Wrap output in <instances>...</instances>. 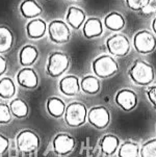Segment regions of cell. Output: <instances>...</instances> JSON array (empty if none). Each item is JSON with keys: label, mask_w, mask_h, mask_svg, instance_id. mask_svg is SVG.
Returning <instances> with one entry per match:
<instances>
[{"label": "cell", "mask_w": 156, "mask_h": 157, "mask_svg": "<svg viewBox=\"0 0 156 157\" xmlns=\"http://www.w3.org/2000/svg\"><path fill=\"white\" fill-rule=\"evenodd\" d=\"M152 30H153V33L156 34V16L152 21Z\"/></svg>", "instance_id": "cell-34"}, {"label": "cell", "mask_w": 156, "mask_h": 157, "mask_svg": "<svg viewBox=\"0 0 156 157\" xmlns=\"http://www.w3.org/2000/svg\"><path fill=\"white\" fill-rule=\"evenodd\" d=\"M141 13L144 16H156V0H150Z\"/></svg>", "instance_id": "cell-30"}, {"label": "cell", "mask_w": 156, "mask_h": 157, "mask_svg": "<svg viewBox=\"0 0 156 157\" xmlns=\"http://www.w3.org/2000/svg\"><path fill=\"white\" fill-rule=\"evenodd\" d=\"M47 30V24L42 19H32L26 25V34L29 39L38 40L43 38Z\"/></svg>", "instance_id": "cell-16"}, {"label": "cell", "mask_w": 156, "mask_h": 157, "mask_svg": "<svg viewBox=\"0 0 156 157\" xmlns=\"http://www.w3.org/2000/svg\"><path fill=\"white\" fill-rule=\"evenodd\" d=\"M139 157H156V138H152L143 144L139 150Z\"/></svg>", "instance_id": "cell-27"}, {"label": "cell", "mask_w": 156, "mask_h": 157, "mask_svg": "<svg viewBox=\"0 0 156 157\" xmlns=\"http://www.w3.org/2000/svg\"><path fill=\"white\" fill-rule=\"evenodd\" d=\"M46 107L48 113L52 118L60 119L65 114L67 106H66V103L62 99H59L57 97H51L47 100Z\"/></svg>", "instance_id": "cell-21"}, {"label": "cell", "mask_w": 156, "mask_h": 157, "mask_svg": "<svg viewBox=\"0 0 156 157\" xmlns=\"http://www.w3.org/2000/svg\"><path fill=\"white\" fill-rule=\"evenodd\" d=\"M133 48L141 54H150L156 49V38L149 30H139L133 36Z\"/></svg>", "instance_id": "cell-7"}, {"label": "cell", "mask_w": 156, "mask_h": 157, "mask_svg": "<svg viewBox=\"0 0 156 157\" xmlns=\"http://www.w3.org/2000/svg\"><path fill=\"white\" fill-rule=\"evenodd\" d=\"M20 12L24 18L36 19L43 13V7L36 0H24L20 5Z\"/></svg>", "instance_id": "cell-19"}, {"label": "cell", "mask_w": 156, "mask_h": 157, "mask_svg": "<svg viewBox=\"0 0 156 157\" xmlns=\"http://www.w3.org/2000/svg\"><path fill=\"white\" fill-rule=\"evenodd\" d=\"M141 147L132 140H126L118 149V157H139Z\"/></svg>", "instance_id": "cell-24"}, {"label": "cell", "mask_w": 156, "mask_h": 157, "mask_svg": "<svg viewBox=\"0 0 156 157\" xmlns=\"http://www.w3.org/2000/svg\"><path fill=\"white\" fill-rule=\"evenodd\" d=\"M12 117L10 106L5 103H0V124H9L12 121Z\"/></svg>", "instance_id": "cell-28"}, {"label": "cell", "mask_w": 156, "mask_h": 157, "mask_svg": "<svg viewBox=\"0 0 156 157\" xmlns=\"http://www.w3.org/2000/svg\"><path fill=\"white\" fill-rule=\"evenodd\" d=\"M129 77L136 86H150L155 78V71L151 63L137 59L132 63L129 70Z\"/></svg>", "instance_id": "cell-1"}, {"label": "cell", "mask_w": 156, "mask_h": 157, "mask_svg": "<svg viewBox=\"0 0 156 157\" xmlns=\"http://www.w3.org/2000/svg\"><path fill=\"white\" fill-rule=\"evenodd\" d=\"M17 82L20 86L27 90H36L39 86V76L30 67L23 68L17 74Z\"/></svg>", "instance_id": "cell-12"}, {"label": "cell", "mask_w": 156, "mask_h": 157, "mask_svg": "<svg viewBox=\"0 0 156 157\" xmlns=\"http://www.w3.org/2000/svg\"><path fill=\"white\" fill-rule=\"evenodd\" d=\"M101 84L99 78L94 75L84 76L80 81V90L88 95H96L100 92Z\"/></svg>", "instance_id": "cell-22"}, {"label": "cell", "mask_w": 156, "mask_h": 157, "mask_svg": "<svg viewBox=\"0 0 156 157\" xmlns=\"http://www.w3.org/2000/svg\"><path fill=\"white\" fill-rule=\"evenodd\" d=\"M10 147V140L6 136L0 133V155L6 152V150Z\"/></svg>", "instance_id": "cell-32"}, {"label": "cell", "mask_w": 156, "mask_h": 157, "mask_svg": "<svg viewBox=\"0 0 156 157\" xmlns=\"http://www.w3.org/2000/svg\"><path fill=\"white\" fill-rule=\"evenodd\" d=\"M137 95L135 92L129 89H122L116 94L115 102L122 110L131 111L136 107L137 105Z\"/></svg>", "instance_id": "cell-10"}, {"label": "cell", "mask_w": 156, "mask_h": 157, "mask_svg": "<svg viewBox=\"0 0 156 157\" xmlns=\"http://www.w3.org/2000/svg\"><path fill=\"white\" fill-rule=\"evenodd\" d=\"M16 94L15 82L9 77L0 79V98L2 99H12Z\"/></svg>", "instance_id": "cell-26"}, {"label": "cell", "mask_w": 156, "mask_h": 157, "mask_svg": "<svg viewBox=\"0 0 156 157\" xmlns=\"http://www.w3.org/2000/svg\"><path fill=\"white\" fill-rule=\"evenodd\" d=\"M86 19V15L83 10L77 6H70L67 10V15H66V23L68 24L70 27H72L75 30H78L81 26H83L84 22Z\"/></svg>", "instance_id": "cell-14"}, {"label": "cell", "mask_w": 156, "mask_h": 157, "mask_svg": "<svg viewBox=\"0 0 156 157\" xmlns=\"http://www.w3.org/2000/svg\"><path fill=\"white\" fill-rule=\"evenodd\" d=\"M83 36L86 39H95L99 38L103 33V24L101 22V19L97 17H92L88 19L83 24L82 29Z\"/></svg>", "instance_id": "cell-15"}, {"label": "cell", "mask_w": 156, "mask_h": 157, "mask_svg": "<svg viewBox=\"0 0 156 157\" xmlns=\"http://www.w3.org/2000/svg\"><path fill=\"white\" fill-rule=\"evenodd\" d=\"M39 57V51L36 47L32 46V45H25L22 47L19 53V62L21 66L24 68L30 67L34 63L36 62Z\"/></svg>", "instance_id": "cell-17"}, {"label": "cell", "mask_w": 156, "mask_h": 157, "mask_svg": "<svg viewBox=\"0 0 156 157\" xmlns=\"http://www.w3.org/2000/svg\"><path fill=\"white\" fill-rule=\"evenodd\" d=\"M147 96H148V99H149V101L152 103L154 109L156 110V86L148 87Z\"/></svg>", "instance_id": "cell-31"}, {"label": "cell", "mask_w": 156, "mask_h": 157, "mask_svg": "<svg viewBox=\"0 0 156 157\" xmlns=\"http://www.w3.org/2000/svg\"><path fill=\"white\" fill-rule=\"evenodd\" d=\"M60 93L67 97H74L80 92V81L75 75H67L59 82Z\"/></svg>", "instance_id": "cell-13"}, {"label": "cell", "mask_w": 156, "mask_h": 157, "mask_svg": "<svg viewBox=\"0 0 156 157\" xmlns=\"http://www.w3.org/2000/svg\"><path fill=\"white\" fill-rule=\"evenodd\" d=\"M50 41L55 44H66L70 41L71 30L69 25L62 20H53L48 26Z\"/></svg>", "instance_id": "cell-8"}, {"label": "cell", "mask_w": 156, "mask_h": 157, "mask_svg": "<svg viewBox=\"0 0 156 157\" xmlns=\"http://www.w3.org/2000/svg\"><path fill=\"white\" fill-rule=\"evenodd\" d=\"M70 67V58L66 53L52 52L48 57L47 74L52 78H59L68 71Z\"/></svg>", "instance_id": "cell-4"}, {"label": "cell", "mask_w": 156, "mask_h": 157, "mask_svg": "<svg viewBox=\"0 0 156 157\" xmlns=\"http://www.w3.org/2000/svg\"><path fill=\"white\" fill-rule=\"evenodd\" d=\"M10 109L13 117H16L17 119H24L28 114V105L24 100L20 98H16L12 100L10 103Z\"/></svg>", "instance_id": "cell-25"}, {"label": "cell", "mask_w": 156, "mask_h": 157, "mask_svg": "<svg viewBox=\"0 0 156 157\" xmlns=\"http://www.w3.org/2000/svg\"><path fill=\"white\" fill-rule=\"evenodd\" d=\"M14 34L12 30L4 25H0V54L6 53L14 45Z\"/></svg>", "instance_id": "cell-23"}, {"label": "cell", "mask_w": 156, "mask_h": 157, "mask_svg": "<svg viewBox=\"0 0 156 157\" xmlns=\"http://www.w3.org/2000/svg\"><path fill=\"white\" fill-rule=\"evenodd\" d=\"M92 70L98 78H110L118 73L119 63L112 55H100L92 63Z\"/></svg>", "instance_id": "cell-2"}, {"label": "cell", "mask_w": 156, "mask_h": 157, "mask_svg": "<svg viewBox=\"0 0 156 157\" xmlns=\"http://www.w3.org/2000/svg\"><path fill=\"white\" fill-rule=\"evenodd\" d=\"M150 0H125L126 5L133 12H142Z\"/></svg>", "instance_id": "cell-29"}, {"label": "cell", "mask_w": 156, "mask_h": 157, "mask_svg": "<svg viewBox=\"0 0 156 157\" xmlns=\"http://www.w3.org/2000/svg\"><path fill=\"white\" fill-rule=\"evenodd\" d=\"M99 145L102 153L107 156H112L117 153L120 147V138L115 134H106L101 138Z\"/></svg>", "instance_id": "cell-18"}, {"label": "cell", "mask_w": 156, "mask_h": 157, "mask_svg": "<svg viewBox=\"0 0 156 157\" xmlns=\"http://www.w3.org/2000/svg\"><path fill=\"white\" fill-rule=\"evenodd\" d=\"M16 144L19 151L23 153H32L36 151L41 145L39 135L32 130L25 129L19 132L16 137Z\"/></svg>", "instance_id": "cell-6"}, {"label": "cell", "mask_w": 156, "mask_h": 157, "mask_svg": "<svg viewBox=\"0 0 156 157\" xmlns=\"http://www.w3.org/2000/svg\"><path fill=\"white\" fill-rule=\"evenodd\" d=\"M76 145L75 138L68 133H59L53 138L52 147L59 155H68L74 150Z\"/></svg>", "instance_id": "cell-11"}, {"label": "cell", "mask_w": 156, "mask_h": 157, "mask_svg": "<svg viewBox=\"0 0 156 157\" xmlns=\"http://www.w3.org/2000/svg\"><path fill=\"white\" fill-rule=\"evenodd\" d=\"M88 121L97 129H105L110 123V113L105 106H94L88 111Z\"/></svg>", "instance_id": "cell-9"}, {"label": "cell", "mask_w": 156, "mask_h": 157, "mask_svg": "<svg viewBox=\"0 0 156 157\" xmlns=\"http://www.w3.org/2000/svg\"><path fill=\"white\" fill-rule=\"evenodd\" d=\"M65 122L68 126L72 128H77L86 124L88 119V109L86 106L81 102H72L66 107Z\"/></svg>", "instance_id": "cell-3"}, {"label": "cell", "mask_w": 156, "mask_h": 157, "mask_svg": "<svg viewBox=\"0 0 156 157\" xmlns=\"http://www.w3.org/2000/svg\"><path fill=\"white\" fill-rule=\"evenodd\" d=\"M7 70V62L6 59L0 55V77H1Z\"/></svg>", "instance_id": "cell-33"}, {"label": "cell", "mask_w": 156, "mask_h": 157, "mask_svg": "<svg viewBox=\"0 0 156 157\" xmlns=\"http://www.w3.org/2000/svg\"><path fill=\"white\" fill-rule=\"evenodd\" d=\"M104 25L108 30L113 33H119L125 27V19L120 13H109L104 19Z\"/></svg>", "instance_id": "cell-20"}, {"label": "cell", "mask_w": 156, "mask_h": 157, "mask_svg": "<svg viewBox=\"0 0 156 157\" xmlns=\"http://www.w3.org/2000/svg\"><path fill=\"white\" fill-rule=\"evenodd\" d=\"M106 47L112 56L124 57L130 51V41L123 33H115L106 40Z\"/></svg>", "instance_id": "cell-5"}]
</instances>
